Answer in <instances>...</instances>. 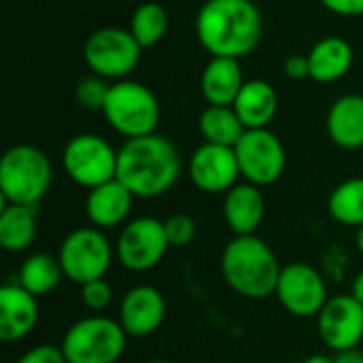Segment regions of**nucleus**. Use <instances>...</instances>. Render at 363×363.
<instances>
[{
  "mask_svg": "<svg viewBox=\"0 0 363 363\" xmlns=\"http://www.w3.org/2000/svg\"><path fill=\"white\" fill-rule=\"evenodd\" d=\"M262 13L253 0H206L196 15L198 43L211 57L249 55L262 38Z\"/></svg>",
  "mask_w": 363,
  "mask_h": 363,
  "instance_id": "1",
  "label": "nucleus"
},
{
  "mask_svg": "<svg viewBox=\"0 0 363 363\" xmlns=\"http://www.w3.org/2000/svg\"><path fill=\"white\" fill-rule=\"evenodd\" d=\"M183 162L174 143L162 134L130 138L119 147L117 181L136 198L149 200L168 194L181 179Z\"/></svg>",
  "mask_w": 363,
  "mask_h": 363,
  "instance_id": "2",
  "label": "nucleus"
},
{
  "mask_svg": "<svg viewBox=\"0 0 363 363\" xmlns=\"http://www.w3.org/2000/svg\"><path fill=\"white\" fill-rule=\"evenodd\" d=\"M283 266L272 247L253 236H234L221 251V274L228 287L247 300H266L277 291Z\"/></svg>",
  "mask_w": 363,
  "mask_h": 363,
  "instance_id": "3",
  "label": "nucleus"
},
{
  "mask_svg": "<svg viewBox=\"0 0 363 363\" xmlns=\"http://www.w3.org/2000/svg\"><path fill=\"white\" fill-rule=\"evenodd\" d=\"M53 183L49 157L32 145H15L0 160L2 204L38 206Z\"/></svg>",
  "mask_w": 363,
  "mask_h": 363,
  "instance_id": "4",
  "label": "nucleus"
},
{
  "mask_svg": "<svg viewBox=\"0 0 363 363\" xmlns=\"http://www.w3.org/2000/svg\"><path fill=\"white\" fill-rule=\"evenodd\" d=\"M102 113L106 123L125 140L155 134L162 117L157 96L147 85L130 79L111 85Z\"/></svg>",
  "mask_w": 363,
  "mask_h": 363,
  "instance_id": "5",
  "label": "nucleus"
},
{
  "mask_svg": "<svg viewBox=\"0 0 363 363\" xmlns=\"http://www.w3.org/2000/svg\"><path fill=\"white\" fill-rule=\"evenodd\" d=\"M125 345L128 334L117 319L89 315L66 330L60 347L68 363H117Z\"/></svg>",
  "mask_w": 363,
  "mask_h": 363,
  "instance_id": "6",
  "label": "nucleus"
},
{
  "mask_svg": "<svg viewBox=\"0 0 363 363\" xmlns=\"http://www.w3.org/2000/svg\"><path fill=\"white\" fill-rule=\"evenodd\" d=\"M115 247L106 234L98 228H77L60 245L57 259L64 277L74 285H85L96 279H104L113 264Z\"/></svg>",
  "mask_w": 363,
  "mask_h": 363,
  "instance_id": "7",
  "label": "nucleus"
},
{
  "mask_svg": "<svg viewBox=\"0 0 363 363\" xmlns=\"http://www.w3.org/2000/svg\"><path fill=\"white\" fill-rule=\"evenodd\" d=\"M143 47L130 30L106 26L94 30L83 45V60L96 77L106 81L125 79L140 62Z\"/></svg>",
  "mask_w": 363,
  "mask_h": 363,
  "instance_id": "8",
  "label": "nucleus"
},
{
  "mask_svg": "<svg viewBox=\"0 0 363 363\" xmlns=\"http://www.w3.org/2000/svg\"><path fill=\"white\" fill-rule=\"evenodd\" d=\"M117 157L119 149H115L106 138L85 132L66 143L62 151V166L77 185L94 189L117 179Z\"/></svg>",
  "mask_w": 363,
  "mask_h": 363,
  "instance_id": "9",
  "label": "nucleus"
},
{
  "mask_svg": "<svg viewBox=\"0 0 363 363\" xmlns=\"http://www.w3.org/2000/svg\"><path fill=\"white\" fill-rule=\"evenodd\" d=\"M170 249L164 221L155 217H136L121 225L115 242L119 264L130 272H149L166 257Z\"/></svg>",
  "mask_w": 363,
  "mask_h": 363,
  "instance_id": "10",
  "label": "nucleus"
},
{
  "mask_svg": "<svg viewBox=\"0 0 363 363\" xmlns=\"http://www.w3.org/2000/svg\"><path fill=\"white\" fill-rule=\"evenodd\" d=\"M240 177L247 183H253L257 187H266L277 183L287 166V151L281 138L264 130H247L238 145L234 147Z\"/></svg>",
  "mask_w": 363,
  "mask_h": 363,
  "instance_id": "11",
  "label": "nucleus"
},
{
  "mask_svg": "<svg viewBox=\"0 0 363 363\" xmlns=\"http://www.w3.org/2000/svg\"><path fill=\"white\" fill-rule=\"evenodd\" d=\"M274 296L279 304L298 319H317L330 300L323 274L304 262L283 266Z\"/></svg>",
  "mask_w": 363,
  "mask_h": 363,
  "instance_id": "12",
  "label": "nucleus"
},
{
  "mask_svg": "<svg viewBox=\"0 0 363 363\" xmlns=\"http://www.w3.org/2000/svg\"><path fill=\"white\" fill-rule=\"evenodd\" d=\"M319 338L334 353L357 349L363 340V306L351 296H334L317 317Z\"/></svg>",
  "mask_w": 363,
  "mask_h": 363,
  "instance_id": "13",
  "label": "nucleus"
},
{
  "mask_svg": "<svg viewBox=\"0 0 363 363\" xmlns=\"http://www.w3.org/2000/svg\"><path fill=\"white\" fill-rule=\"evenodd\" d=\"M189 179L204 194H228L240 179L234 147L202 143L189 157Z\"/></svg>",
  "mask_w": 363,
  "mask_h": 363,
  "instance_id": "14",
  "label": "nucleus"
},
{
  "mask_svg": "<svg viewBox=\"0 0 363 363\" xmlns=\"http://www.w3.org/2000/svg\"><path fill=\"white\" fill-rule=\"evenodd\" d=\"M166 319V298L153 285H136L121 298L117 321L128 338H147L155 334Z\"/></svg>",
  "mask_w": 363,
  "mask_h": 363,
  "instance_id": "15",
  "label": "nucleus"
},
{
  "mask_svg": "<svg viewBox=\"0 0 363 363\" xmlns=\"http://www.w3.org/2000/svg\"><path fill=\"white\" fill-rule=\"evenodd\" d=\"M38 323V298L17 281L0 287V340L19 342L32 334Z\"/></svg>",
  "mask_w": 363,
  "mask_h": 363,
  "instance_id": "16",
  "label": "nucleus"
},
{
  "mask_svg": "<svg viewBox=\"0 0 363 363\" xmlns=\"http://www.w3.org/2000/svg\"><path fill=\"white\" fill-rule=\"evenodd\" d=\"M136 196L117 179L89 189L85 198V215L98 230H111L128 223Z\"/></svg>",
  "mask_w": 363,
  "mask_h": 363,
  "instance_id": "17",
  "label": "nucleus"
},
{
  "mask_svg": "<svg viewBox=\"0 0 363 363\" xmlns=\"http://www.w3.org/2000/svg\"><path fill=\"white\" fill-rule=\"evenodd\" d=\"M266 215V198L262 187L253 183H236L223 198V219L234 236H253Z\"/></svg>",
  "mask_w": 363,
  "mask_h": 363,
  "instance_id": "18",
  "label": "nucleus"
},
{
  "mask_svg": "<svg viewBox=\"0 0 363 363\" xmlns=\"http://www.w3.org/2000/svg\"><path fill=\"white\" fill-rule=\"evenodd\" d=\"M245 85L238 60L211 57L200 77V91L211 106H232Z\"/></svg>",
  "mask_w": 363,
  "mask_h": 363,
  "instance_id": "19",
  "label": "nucleus"
},
{
  "mask_svg": "<svg viewBox=\"0 0 363 363\" xmlns=\"http://www.w3.org/2000/svg\"><path fill=\"white\" fill-rule=\"evenodd\" d=\"M232 108L247 130H264L272 123L279 111V94L264 79L245 81Z\"/></svg>",
  "mask_w": 363,
  "mask_h": 363,
  "instance_id": "20",
  "label": "nucleus"
},
{
  "mask_svg": "<svg viewBox=\"0 0 363 363\" xmlns=\"http://www.w3.org/2000/svg\"><path fill=\"white\" fill-rule=\"evenodd\" d=\"M328 134L340 149H363V96L345 94L334 100L328 111Z\"/></svg>",
  "mask_w": 363,
  "mask_h": 363,
  "instance_id": "21",
  "label": "nucleus"
},
{
  "mask_svg": "<svg viewBox=\"0 0 363 363\" xmlns=\"http://www.w3.org/2000/svg\"><path fill=\"white\" fill-rule=\"evenodd\" d=\"M353 47L340 36H325L308 51L311 79L317 83H334L353 66Z\"/></svg>",
  "mask_w": 363,
  "mask_h": 363,
  "instance_id": "22",
  "label": "nucleus"
},
{
  "mask_svg": "<svg viewBox=\"0 0 363 363\" xmlns=\"http://www.w3.org/2000/svg\"><path fill=\"white\" fill-rule=\"evenodd\" d=\"M38 236V206L2 204L0 247L9 253L28 251Z\"/></svg>",
  "mask_w": 363,
  "mask_h": 363,
  "instance_id": "23",
  "label": "nucleus"
},
{
  "mask_svg": "<svg viewBox=\"0 0 363 363\" xmlns=\"http://www.w3.org/2000/svg\"><path fill=\"white\" fill-rule=\"evenodd\" d=\"M62 279H66L62 264L57 255H49V253L28 255L17 272V283L36 298L55 291Z\"/></svg>",
  "mask_w": 363,
  "mask_h": 363,
  "instance_id": "24",
  "label": "nucleus"
},
{
  "mask_svg": "<svg viewBox=\"0 0 363 363\" xmlns=\"http://www.w3.org/2000/svg\"><path fill=\"white\" fill-rule=\"evenodd\" d=\"M198 130L204 143L221 145V147H236L247 128L242 125L240 117L232 106H206L198 117Z\"/></svg>",
  "mask_w": 363,
  "mask_h": 363,
  "instance_id": "25",
  "label": "nucleus"
},
{
  "mask_svg": "<svg viewBox=\"0 0 363 363\" xmlns=\"http://www.w3.org/2000/svg\"><path fill=\"white\" fill-rule=\"evenodd\" d=\"M328 211L336 223L355 230L363 225V177H353L336 185L328 198Z\"/></svg>",
  "mask_w": 363,
  "mask_h": 363,
  "instance_id": "26",
  "label": "nucleus"
},
{
  "mask_svg": "<svg viewBox=\"0 0 363 363\" xmlns=\"http://www.w3.org/2000/svg\"><path fill=\"white\" fill-rule=\"evenodd\" d=\"M170 17L160 2H143L134 9L130 19V32L143 49L155 47L168 32Z\"/></svg>",
  "mask_w": 363,
  "mask_h": 363,
  "instance_id": "27",
  "label": "nucleus"
},
{
  "mask_svg": "<svg viewBox=\"0 0 363 363\" xmlns=\"http://www.w3.org/2000/svg\"><path fill=\"white\" fill-rule=\"evenodd\" d=\"M108 89L111 85H106V79L102 77H85L77 83V102L89 111H102L104 108V102H106V96H108Z\"/></svg>",
  "mask_w": 363,
  "mask_h": 363,
  "instance_id": "28",
  "label": "nucleus"
},
{
  "mask_svg": "<svg viewBox=\"0 0 363 363\" xmlns=\"http://www.w3.org/2000/svg\"><path fill=\"white\" fill-rule=\"evenodd\" d=\"M164 228H166L168 242L174 249H183L191 245V240L196 238V230H198L196 221L185 213H174L168 219H164Z\"/></svg>",
  "mask_w": 363,
  "mask_h": 363,
  "instance_id": "29",
  "label": "nucleus"
},
{
  "mask_svg": "<svg viewBox=\"0 0 363 363\" xmlns=\"http://www.w3.org/2000/svg\"><path fill=\"white\" fill-rule=\"evenodd\" d=\"M81 302L85 308L94 313H102L113 302V287L106 283V279H96L85 285H81Z\"/></svg>",
  "mask_w": 363,
  "mask_h": 363,
  "instance_id": "30",
  "label": "nucleus"
},
{
  "mask_svg": "<svg viewBox=\"0 0 363 363\" xmlns=\"http://www.w3.org/2000/svg\"><path fill=\"white\" fill-rule=\"evenodd\" d=\"M17 363H68L66 355L62 351V347H53V345H36L32 349H28Z\"/></svg>",
  "mask_w": 363,
  "mask_h": 363,
  "instance_id": "31",
  "label": "nucleus"
},
{
  "mask_svg": "<svg viewBox=\"0 0 363 363\" xmlns=\"http://www.w3.org/2000/svg\"><path fill=\"white\" fill-rule=\"evenodd\" d=\"M283 70L289 79L294 81H302V79H311V66H308V55H302V53H294L285 60L283 64Z\"/></svg>",
  "mask_w": 363,
  "mask_h": 363,
  "instance_id": "32",
  "label": "nucleus"
},
{
  "mask_svg": "<svg viewBox=\"0 0 363 363\" xmlns=\"http://www.w3.org/2000/svg\"><path fill=\"white\" fill-rule=\"evenodd\" d=\"M328 11L342 17H359L363 15V0H319Z\"/></svg>",
  "mask_w": 363,
  "mask_h": 363,
  "instance_id": "33",
  "label": "nucleus"
},
{
  "mask_svg": "<svg viewBox=\"0 0 363 363\" xmlns=\"http://www.w3.org/2000/svg\"><path fill=\"white\" fill-rule=\"evenodd\" d=\"M336 363H363V353L359 349H351V351H342L336 353Z\"/></svg>",
  "mask_w": 363,
  "mask_h": 363,
  "instance_id": "34",
  "label": "nucleus"
},
{
  "mask_svg": "<svg viewBox=\"0 0 363 363\" xmlns=\"http://www.w3.org/2000/svg\"><path fill=\"white\" fill-rule=\"evenodd\" d=\"M359 304L363 306V270L353 279V283H351V291H349Z\"/></svg>",
  "mask_w": 363,
  "mask_h": 363,
  "instance_id": "35",
  "label": "nucleus"
},
{
  "mask_svg": "<svg viewBox=\"0 0 363 363\" xmlns=\"http://www.w3.org/2000/svg\"><path fill=\"white\" fill-rule=\"evenodd\" d=\"M304 363H336V359L330 355H311Z\"/></svg>",
  "mask_w": 363,
  "mask_h": 363,
  "instance_id": "36",
  "label": "nucleus"
},
{
  "mask_svg": "<svg viewBox=\"0 0 363 363\" xmlns=\"http://www.w3.org/2000/svg\"><path fill=\"white\" fill-rule=\"evenodd\" d=\"M355 245H357V251L363 255V225H359L355 232Z\"/></svg>",
  "mask_w": 363,
  "mask_h": 363,
  "instance_id": "37",
  "label": "nucleus"
},
{
  "mask_svg": "<svg viewBox=\"0 0 363 363\" xmlns=\"http://www.w3.org/2000/svg\"><path fill=\"white\" fill-rule=\"evenodd\" d=\"M147 363H172V362H168V359H151V362H147Z\"/></svg>",
  "mask_w": 363,
  "mask_h": 363,
  "instance_id": "38",
  "label": "nucleus"
}]
</instances>
